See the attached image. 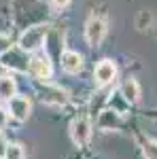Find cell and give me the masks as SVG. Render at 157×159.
Segmentation results:
<instances>
[{
  "instance_id": "6da1fadb",
  "label": "cell",
  "mask_w": 157,
  "mask_h": 159,
  "mask_svg": "<svg viewBox=\"0 0 157 159\" xmlns=\"http://www.w3.org/2000/svg\"><path fill=\"white\" fill-rule=\"evenodd\" d=\"M49 34V24H36L30 25L28 30H24V34L17 40V47L25 53H36V51L43 49L45 45V38Z\"/></svg>"
},
{
  "instance_id": "7a4b0ae2",
  "label": "cell",
  "mask_w": 157,
  "mask_h": 159,
  "mask_svg": "<svg viewBox=\"0 0 157 159\" xmlns=\"http://www.w3.org/2000/svg\"><path fill=\"white\" fill-rule=\"evenodd\" d=\"M28 72L32 74L36 81L49 83L51 76H53V61L47 53L36 51V53H30V64H28Z\"/></svg>"
},
{
  "instance_id": "3957f363",
  "label": "cell",
  "mask_w": 157,
  "mask_h": 159,
  "mask_svg": "<svg viewBox=\"0 0 157 159\" xmlns=\"http://www.w3.org/2000/svg\"><path fill=\"white\" fill-rule=\"evenodd\" d=\"M7 108H9V115H11L13 121L25 123L32 115V100L28 96H13L7 102Z\"/></svg>"
},
{
  "instance_id": "277c9868",
  "label": "cell",
  "mask_w": 157,
  "mask_h": 159,
  "mask_svg": "<svg viewBox=\"0 0 157 159\" xmlns=\"http://www.w3.org/2000/svg\"><path fill=\"white\" fill-rule=\"evenodd\" d=\"M70 138H72V142L76 147H85L89 142V138H91V121H89L87 115H81V117L72 119V123H70Z\"/></svg>"
},
{
  "instance_id": "5b68a950",
  "label": "cell",
  "mask_w": 157,
  "mask_h": 159,
  "mask_svg": "<svg viewBox=\"0 0 157 159\" xmlns=\"http://www.w3.org/2000/svg\"><path fill=\"white\" fill-rule=\"evenodd\" d=\"M106 36V21L102 17H89L85 24V40L89 47H100V43Z\"/></svg>"
},
{
  "instance_id": "8992f818",
  "label": "cell",
  "mask_w": 157,
  "mask_h": 159,
  "mask_svg": "<svg viewBox=\"0 0 157 159\" xmlns=\"http://www.w3.org/2000/svg\"><path fill=\"white\" fill-rule=\"evenodd\" d=\"M2 66L9 68L13 72H28V64H30V53L21 51L19 47H13L9 53H4L2 57Z\"/></svg>"
},
{
  "instance_id": "52a82bcc",
  "label": "cell",
  "mask_w": 157,
  "mask_h": 159,
  "mask_svg": "<svg viewBox=\"0 0 157 159\" xmlns=\"http://www.w3.org/2000/svg\"><path fill=\"white\" fill-rule=\"evenodd\" d=\"M115 76H117V66H115L113 60H102L96 66V70H94V79H96L98 87L110 85V83L115 81Z\"/></svg>"
},
{
  "instance_id": "ba28073f",
  "label": "cell",
  "mask_w": 157,
  "mask_h": 159,
  "mask_svg": "<svg viewBox=\"0 0 157 159\" xmlns=\"http://www.w3.org/2000/svg\"><path fill=\"white\" fill-rule=\"evenodd\" d=\"M40 102L47 104V106H64L68 102V96H66V91L60 89V87L47 85L43 89V93H40Z\"/></svg>"
},
{
  "instance_id": "9c48e42d",
  "label": "cell",
  "mask_w": 157,
  "mask_h": 159,
  "mask_svg": "<svg viewBox=\"0 0 157 159\" xmlns=\"http://www.w3.org/2000/svg\"><path fill=\"white\" fill-rule=\"evenodd\" d=\"M62 70L66 74H79L83 70V55L76 51H64L62 53Z\"/></svg>"
},
{
  "instance_id": "30bf717a",
  "label": "cell",
  "mask_w": 157,
  "mask_h": 159,
  "mask_svg": "<svg viewBox=\"0 0 157 159\" xmlns=\"http://www.w3.org/2000/svg\"><path fill=\"white\" fill-rule=\"evenodd\" d=\"M13 96H17V81L13 74H2L0 76V100L9 102Z\"/></svg>"
},
{
  "instance_id": "8fae6325",
  "label": "cell",
  "mask_w": 157,
  "mask_h": 159,
  "mask_svg": "<svg viewBox=\"0 0 157 159\" xmlns=\"http://www.w3.org/2000/svg\"><path fill=\"white\" fill-rule=\"evenodd\" d=\"M117 125H119V110H102V112H100V117H98V127H100V129H106V132H109V129H115V127H117Z\"/></svg>"
},
{
  "instance_id": "7c38bea8",
  "label": "cell",
  "mask_w": 157,
  "mask_h": 159,
  "mask_svg": "<svg viewBox=\"0 0 157 159\" xmlns=\"http://www.w3.org/2000/svg\"><path fill=\"white\" fill-rule=\"evenodd\" d=\"M121 96H123L125 102H130V104L138 102V98H140V87H138V83H136L134 79H127V81L121 85Z\"/></svg>"
},
{
  "instance_id": "4fadbf2b",
  "label": "cell",
  "mask_w": 157,
  "mask_h": 159,
  "mask_svg": "<svg viewBox=\"0 0 157 159\" xmlns=\"http://www.w3.org/2000/svg\"><path fill=\"white\" fill-rule=\"evenodd\" d=\"M2 159H25V148L19 142H7Z\"/></svg>"
},
{
  "instance_id": "5bb4252c",
  "label": "cell",
  "mask_w": 157,
  "mask_h": 159,
  "mask_svg": "<svg viewBox=\"0 0 157 159\" xmlns=\"http://www.w3.org/2000/svg\"><path fill=\"white\" fill-rule=\"evenodd\" d=\"M142 153H145L146 159H157V142L146 140L145 144H142Z\"/></svg>"
},
{
  "instance_id": "9a60e30c",
  "label": "cell",
  "mask_w": 157,
  "mask_h": 159,
  "mask_svg": "<svg viewBox=\"0 0 157 159\" xmlns=\"http://www.w3.org/2000/svg\"><path fill=\"white\" fill-rule=\"evenodd\" d=\"M11 49H13V40H11V36L0 32V57H2L4 53H9Z\"/></svg>"
},
{
  "instance_id": "2e32d148",
  "label": "cell",
  "mask_w": 157,
  "mask_h": 159,
  "mask_svg": "<svg viewBox=\"0 0 157 159\" xmlns=\"http://www.w3.org/2000/svg\"><path fill=\"white\" fill-rule=\"evenodd\" d=\"M11 121V115H9V108L7 106H0V129H4Z\"/></svg>"
},
{
  "instance_id": "e0dca14e",
  "label": "cell",
  "mask_w": 157,
  "mask_h": 159,
  "mask_svg": "<svg viewBox=\"0 0 157 159\" xmlns=\"http://www.w3.org/2000/svg\"><path fill=\"white\" fill-rule=\"evenodd\" d=\"M72 0H51V4L55 7V9H64V7H68Z\"/></svg>"
},
{
  "instance_id": "ac0fdd59",
  "label": "cell",
  "mask_w": 157,
  "mask_h": 159,
  "mask_svg": "<svg viewBox=\"0 0 157 159\" xmlns=\"http://www.w3.org/2000/svg\"><path fill=\"white\" fill-rule=\"evenodd\" d=\"M4 148H7V140H4L2 129H0V159H2V155H4Z\"/></svg>"
}]
</instances>
